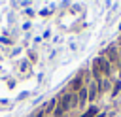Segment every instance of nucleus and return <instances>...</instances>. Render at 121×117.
<instances>
[{
  "instance_id": "f03ea898",
  "label": "nucleus",
  "mask_w": 121,
  "mask_h": 117,
  "mask_svg": "<svg viewBox=\"0 0 121 117\" xmlns=\"http://www.w3.org/2000/svg\"><path fill=\"white\" fill-rule=\"evenodd\" d=\"M81 85V79H76V81H72V91H78V87Z\"/></svg>"
},
{
  "instance_id": "f257e3e1",
  "label": "nucleus",
  "mask_w": 121,
  "mask_h": 117,
  "mask_svg": "<svg viewBox=\"0 0 121 117\" xmlns=\"http://www.w3.org/2000/svg\"><path fill=\"white\" fill-rule=\"evenodd\" d=\"M72 102H74V96H72V94H66V96H62L60 104H59V108H57V115L64 113V111H66V109L72 106Z\"/></svg>"
},
{
  "instance_id": "7ed1b4c3",
  "label": "nucleus",
  "mask_w": 121,
  "mask_h": 117,
  "mask_svg": "<svg viewBox=\"0 0 121 117\" xmlns=\"http://www.w3.org/2000/svg\"><path fill=\"white\" fill-rule=\"evenodd\" d=\"M95 111H96V109H95V108H93V109H91V111H87V113H85V115H83V117H93V115H95Z\"/></svg>"
}]
</instances>
